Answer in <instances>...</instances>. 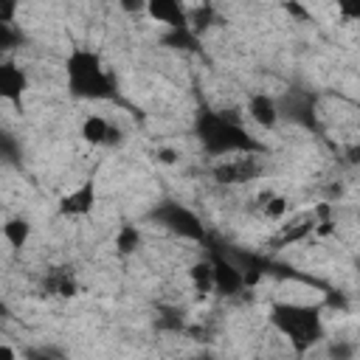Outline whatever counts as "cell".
<instances>
[{"label": "cell", "mask_w": 360, "mask_h": 360, "mask_svg": "<svg viewBox=\"0 0 360 360\" xmlns=\"http://www.w3.org/2000/svg\"><path fill=\"white\" fill-rule=\"evenodd\" d=\"M270 326L292 343L298 354H307L312 346H318L326 338V323L321 315V307L301 304V301H273L267 309Z\"/></svg>", "instance_id": "3"}, {"label": "cell", "mask_w": 360, "mask_h": 360, "mask_svg": "<svg viewBox=\"0 0 360 360\" xmlns=\"http://www.w3.org/2000/svg\"><path fill=\"white\" fill-rule=\"evenodd\" d=\"M20 11V0H0V22H14Z\"/></svg>", "instance_id": "22"}, {"label": "cell", "mask_w": 360, "mask_h": 360, "mask_svg": "<svg viewBox=\"0 0 360 360\" xmlns=\"http://www.w3.org/2000/svg\"><path fill=\"white\" fill-rule=\"evenodd\" d=\"M315 225H318V211H315V214L295 217L292 222H287V225L281 228L276 245H278V248H287V245H292V242H301V239H307L309 233H315Z\"/></svg>", "instance_id": "14"}, {"label": "cell", "mask_w": 360, "mask_h": 360, "mask_svg": "<svg viewBox=\"0 0 360 360\" xmlns=\"http://www.w3.org/2000/svg\"><path fill=\"white\" fill-rule=\"evenodd\" d=\"M262 214H264L267 219H281V217L287 214V197H281V194H267L264 202H262Z\"/></svg>", "instance_id": "20"}, {"label": "cell", "mask_w": 360, "mask_h": 360, "mask_svg": "<svg viewBox=\"0 0 360 360\" xmlns=\"http://www.w3.org/2000/svg\"><path fill=\"white\" fill-rule=\"evenodd\" d=\"M149 219L158 222L160 228H166L169 233L180 236V239H191V242H205V239H208V233H205L200 217H197L191 208L180 205V202L166 200V202L155 205L152 214H149Z\"/></svg>", "instance_id": "4"}, {"label": "cell", "mask_w": 360, "mask_h": 360, "mask_svg": "<svg viewBox=\"0 0 360 360\" xmlns=\"http://www.w3.org/2000/svg\"><path fill=\"white\" fill-rule=\"evenodd\" d=\"M276 101H278V115L281 118H287L298 127H307V129L315 127V96L312 93L292 90V93H287Z\"/></svg>", "instance_id": "9"}, {"label": "cell", "mask_w": 360, "mask_h": 360, "mask_svg": "<svg viewBox=\"0 0 360 360\" xmlns=\"http://www.w3.org/2000/svg\"><path fill=\"white\" fill-rule=\"evenodd\" d=\"M264 155L256 152H239V155H228V158H217L211 177L219 186H245L253 183L264 174Z\"/></svg>", "instance_id": "5"}, {"label": "cell", "mask_w": 360, "mask_h": 360, "mask_svg": "<svg viewBox=\"0 0 360 360\" xmlns=\"http://www.w3.org/2000/svg\"><path fill=\"white\" fill-rule=\"evenodd\" d=\"M141 242H143V236H141V228H135V225H121L118 231H115V239H112V245H115V253L118 256H132V253H138L141 250Z\"/></svg>", "instance_id": "16"}, {"label": "cell", "mask_w": 360, "mask_h": 360, "mask_svg": "<svg viewBox=\"0 0 360 360\" xmlns=\"http://www.w3.org/2000/svg\"><path fill=\"white\" fill-rule=\"evenodd\" d=\"M118 8L124 14H129V17H135V14H143L146 11V0H118Z\"/></svg>", "instance_id": "23"}, {"label": "cell", "mask_w": 360, "mask_h": 360, "mask_svg": "<svg viewBox=\"0 0 360 360\" xmlns=\"http://www.w3.org/2000/svg\"><path fill=\"white\" fill-rule=\"evenodd\" d=\"M110 129H112V124L104 115L90 112V115H84V121L79 127V135L87 146H110Z\"/></svg>", "instance_id": "13"}, {"label": "cell", "mask_w": 360, "mask_h": 360, "mask_svg": "<svg viewBox=\"0 0 360 360\" xmlns=\"http://www.w3.org/2000/svg\"><path fill=\"white\" fill-rule=\"evenodd\" d=\"M194 135L202 146L205 155L211 158H228V155H239V152H256V155H267V146L248 132V127L225 110H211L202 107L194 118Z\"/></svg>", "instance_id": "1"}, {"label": "cell", "mask_w": 360, "mask_h": 360, "mask_svg": "<svg viewBox=\"0 0 360 360\" xmlns=\"http://www.w3.org/2000/svg\"><path fill=\"white\" fill-rule=\"evenodd\" d=\"M14 357H17V349H11V346L0 343V360H14Z\"/></svg>", "instance_id": "26"}, {"label": "cell", "mask_w": 360, "mask_h": 360, "mask_svg": "<svg viewBox=\"0 0 360 360\" xmlns=\"http://www.w3.org/2000/svg\"><path fill=\"white\" fill-rule=\"evenodd\" d=\"M17 155V141L0 129V158H14Z\"/></svg>", "instance_id": "24"}, {"label": "cell", "mask_w": 360, "mask_h": 360, "mask_svg": "<svg viewBox=\"0 0 360 360\" xmlns=\"http://www.w3.org/2000/svg\"><path fill=\"white\" fill-rule=\"evenodd\" d=\"M20 42H22L20 28L14 22H0V56H6L14 48H20Z\"/></svg>", "instance_id": "19"}, {"label": "cell", "mask_w": 360, "mask_h": 360, "mask_svg": "<svg viewBox=\"0 0 360 360\" xmlns=\"http://www.w3.org/2000/svg\"><path fill=\"white\" fill-rule=\"evenodd\" d=\"M65 90L76 101H112L118 96L115 76L107 70L98 51L87 45H73L62 62Z\"/></svg>", "instance_id": "2"}, {"label": "cell", "mask_w": 360, "mask_h": 360, "mask_svg": "<svg viewBox=\"0 0 360 360\" xmlns=\"http://www.w3.org/2000/svg\"><path fill=\"white\" fill-rule=\"evenodd\" d=\"M332 3L338 6V14L343 20H349V22L360 20V0H332Z\"/></svg>", "instance_id": "21"}, {"label": "cell", "mask_w": 360, "mask_h": 360, "mask_svg": "<svg viewBox=\"0 0 360 360\" xmlns=\"http://www.w3.org/2000/svg\"><path fill=\"white\" fill-rule=\"evenodd\" d=\"M146 14L166 28H186L188 8L183 0H146Z\"/></svg>", "instance_id": "11"}, {"label": "cell", "mask_w": 360, "mask_h": 360, "mask_svg": "<svg viewBox=\"0 0 360 360\" xmlns=\"http://www.w3.org/2000/svg\"><path fill=\"white\" fill-rule=\"evenodd\" d=\"M25 90H28V73L14 59L0 56V98L11 104L14 112H22L25 107Z\"/></svg>", "instance_id": "8"}, {"label": "cell", "mask_w": 360, "mask_h": 360, "mask_svg": "<svg viewBox=\"0 0 360 360\" xmlns=\"http://www.w3.org/2000/svg\"><path fill=\"white\" fill-rule=\"evenodd\" d=\"M163 42L169 48H180V51H197L200 37L186 25V28H169V34L163 37Z\"/></svg>", "instance_id": "18"}, {"label": "cell", "mask_w": 360, "mask_h": 360, "mask_svg": "<svg viewBox=\"0 0 360 360\" xmlns=\"http://www.w3.org/2000/svg\"><path fill=\"white\" fill-rule=\"evenodd\" d=\"M208 262H211V292L225 295V298H233V295H239L242 290H248V284H245V270H242V264H239L233 256H228L225 250L211 248Z\"/></svg>", "instance_id": "6"}, {"label": "cell", "mask_w": 360, "mask_h": 360, "mask_svg": "<svg viewBox=\"0 0 360 360\" xmlns=\"http://www.w3.org/2000/svg\"><path fill=\"white\" fill-rule=\"evenodd\" d=\"M42 292L51 298H76L79 295V278L70 267H51L42 278Z\"/></svg>", "instance_id": "12"}, {"label": "cell", "mask_w": 360, "mask_h": 360, "mask_svg": "<svg viewBox=\"0 0 360 360\" xmlns=\"http://www.w3.org/2000/svg\"><path fill=\"white\" fill-rule=\"evenodd\" d=\"M3 239L8 242L11 250H22L28 242H31V233H34V225L25 219V217H8L0 228Z\"/></svg>", "instance_id": "15"}, {"label": "cell", "mask_w": 360, "mask_h": 360, "mask_svg": "<svg viewBox=\"0 0 360 360\" xmlns=\"http://www.w3.org/2000/svg\"><path fill=\"white\" fill-rule=\"evenodd\" d=\"M96 200H98V183H96V174H90L79 186H73L70 191H65L59 197L56 211H59V217L82 219V217H87L96 208Z\"/></svg>", "instance_id": "7"}, {"label": "cell", "mask_w": 360, "mask_h": 360, "mask_svg": "<svg viewBox=\"0 0 360 360\" xmlns=\"http://www.w3.org/2000/svg\"><path fill=\"white\" fill-rule=\"evenodd\" d=\"M248 118L259 127V129H276L281 124L278 115V101L270 93H250L248 96Z\"/></svg>", "instance_id": "10"}, {"label": "cell", "mask_w": 360, "mask_h": 360, "mask_svg": "<svg viewBox=\"0 0 360 360\" xmlns=\"http://www.w3.org/2000/svg\"><path fill=\"white\" fill-rule=\"evenodd\" d=\"M188 278H191L194 292H200V295H208L211 292V262H208V256L200 259V262H194L188 267Z\"/></svg>", "instance_id": "17"}, {"label": "cell", "mask_w": 360, "mask_h": 360, "mask_svg": "<svg viewBox=\"0 0 360 360\" xmlns=\"http://www.w3.org/2000/svg\"><path fill=\"white\" fill-rule=\"evenodd\" d=\"M155 158H158L160 163H166V166H172V163L177 160V152H174V149H158V152H155Z\"/></svg>", "instance_id": "25"}]
</instances>
